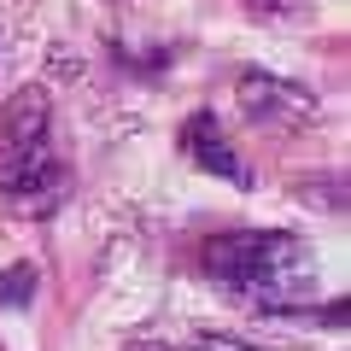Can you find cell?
<instances>
[{
  "label": "cell",
  "mask_w": 351,
  "mask_h": 351,
  "mask_svg": "<svg viewBox=\"0 0 351 351\" xmlns=\"http://www.w3.org/2000/svg\"><path fill=\"white\" fill-rule=\"evenodd\" d=\"M199 263L211 269L223 287L246 293V299L269 304V311H299L316 299L322 287V269H316V252L299 234H281V228H234V234H211L199 252Z\"/></svg>",
  "instance_id": "1"
},
{
  "label": "cell",
  "mask_w": 351,
  "mask_h": 351,
  "mask_svg": "<svg viewBox=\"0 0 351 351\" xmlns=\"http://www.w3.org/2000/svg\"><path fill=\"white\" fill-rule=\"evenodd\" d=\"M0 193L24 211H47L64 193V164L53 152L47 129V94L24 88L6 112H0Z\"/></svg>",
  "instance_id": "2"
},
{
  "label": "cell",
  "mask_w": 351,
  "mask_h": 351,
  "mask_svg": "<svg viewBox=\"0 0 351 351\" xmlns=\"http://www.w3.org/2000/svg\"><path fill=\"white\" fill-rule=\"evenodd\" d=\"M234 94H240V112L252 123H269V129H293L304 117H316V94L304 82H293V76H276V71H240Z\"/></svg>",
  "instance_id": "3"
},
{
  "label": "cell",
  "mask_w": 351,
  "mask_h": 351,
  "mask_svg": "<svg viewBox=\"0 0 351 351\" xmlns=\"http://www.w3.org/2000/svg\"><path fill=\"white\" fill-rule=\"evenodd\" d=\"M182 152H188V158L199 164L205 176H223L228 188L252 193V170H246V158H240V152L223 141V129H217L211 112H193L188 123H182Z\"/></svg>",
  "instance_id": "4"
},
{
  "label": "cell",
  "mask_w": 351,
  "mask_h": 351,
  "mask_svg": "<svg viewBox=\"0 0 351 351\" xmlns=\"http://www.w3.org/2000/svg\"><path fill=\"white\" fill-rule=\"evenodd\" d=\"M24 304H36V263L0 269V311H24Z\"/></svg>",
  "instance_id": "5"
},
{
  "label": "cell",
  "mask_w": 351,
  "mask_h": 351,
  "mask_svg": "<svg viewBox=\"0 0 351 351\" xmlns=\"http://www.w3.org/2000/svg\"><path fill=\"white\" fill-rule=\"evenodd\" d=\"M182 351H263V346L234 339V334H188V339H182Z\"/></svg>",
  "instance_id": "6"
},
{
  "label": "cell",
  "mask_w": 351,
  "mask_h": 351,
  "mask_svg": "<svg viewBox=\"0 0 351 351\" xmlns=\"http://www.w3.org/2000/svg\"><path fill=\"white\" fill-rule=\"evenodd\" d=\"M252 6H258V12H287L293 0H252Z\"/></svg>",
  "instance_id": "7"
}]
</instances>
